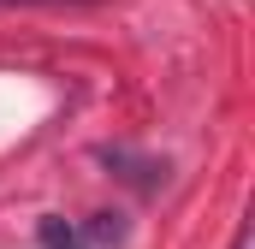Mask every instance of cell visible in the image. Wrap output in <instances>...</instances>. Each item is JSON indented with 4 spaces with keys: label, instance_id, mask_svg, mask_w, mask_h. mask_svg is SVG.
<instances>
[{
    "label": "cell",
    "instance_id": "obj_3",
    "mask_svg": "<svg viewBox=\"0 0 255 249\" xmlns=\"http://www.w3.org/2000/svg\"><path fill=\"white\" fill-rule=\"evenodd\" d=\"M42 244H48V249H77V232H71L65 220L48 214V220H42Z\"/></svg>",
    "mask_w": 255,
    "mask_h": 249
},
{
    "label": "cell",
    "instance_id": "obj_2",
    "mask_svg": "<svg viewBox=\"0 0 255 249\" xmlns=\"http://www.w3.org/2000/svg\"><path fill=\"white\" fill-rule=\"evenodd\" d=\"M113 244H125V220H119V214H95V220L77 232V249H113Z\"/></svg>",
    "mask_w": 255,
    "mask_h": 249
},
{
    "label": "cell",
    "instance_id": "obj_4",
    "mask_svg": "<svg viewBox=\"0 0 255 249\" xmlns=\"http://www.w3.org/2000/svg\"><path fill=\"white\" fill-rule=\"evenodd\" d=\"M250 244H255V232H250V220H244V226L232 232V249H250Z\"/></svg>",
    "mask_w": 255,
    "mask_h": 249
},
{
    "label": "cell",
    "instance_id": "obj_1",
    "mask_svg": "<svg viewBox=\"0 0 255 249\" xmlns=\"http://www.w3.org/2000/svg\"><path fill=\"white\" fill-rule=\"evenodd\" d=\"M101 160H107V166H125L119 178H130V184H142V190H160V178H166L160 160H130L125 148H101Z\"/></svg>",
    "mask_w": 255,
    "mask_h": 249
}]
</instances>
